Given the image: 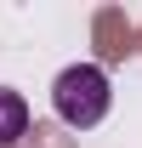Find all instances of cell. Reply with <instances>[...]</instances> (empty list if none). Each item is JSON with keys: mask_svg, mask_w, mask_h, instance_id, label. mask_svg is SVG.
Returning <instances> with one entry per match:
<instances>
[{"mask_svg": "<svg viewBox=\"0 0 142 148\" xmlns=\"http://www.w3.org/2000/svg\"><path fill=\"white\" fill-rule=\"evenodd\" d=\"M17 137H29V103H23V91L0 86V148H12Z\"/></svg>", "mask_w": 142, "mask_h": 148, "instance_id": "2", "label": "cell"}, {"mask_svg": "<svg viewBox=\"0 0 142 148\" xmlns=\"http://www.w3.org/2000/svg\"><path fill=\"white\" fill-rule=\"evenodd\" d=\"M108 103H114V86H108V74L97 69V63H74V69L57 74V86H51V108H57V120H63V125H74V131L102 125Z\"/></svg>", "mask_w": 142, "mask_h": 148, "instance_id": "1", "label": "cell"}]
</instances>
